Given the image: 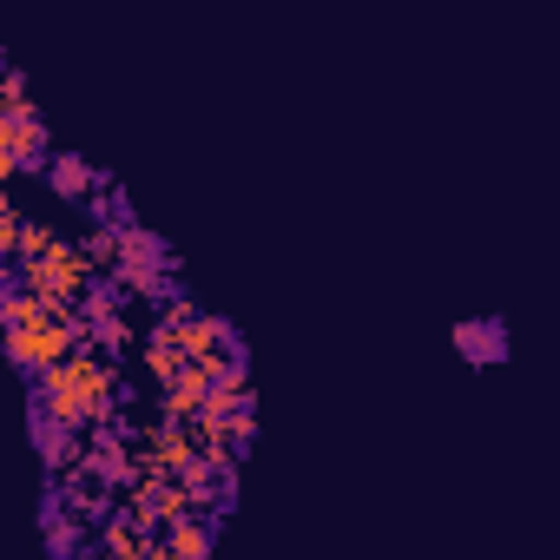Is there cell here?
<instances>
[{
    "instance_id": "obj_8",
    "label": "cell",
    "mask_w": 560,
    "mask_h": 560,
    "mask_svg": "<svg viewBox=\"0 0 560 560\" xmlns=\"http://www.w3.org/2000/svg\"><path fill=\"white\" fill-rule=\"evenodd\" d=\"M86 475H106V481H126L132 468H126V448L113 442V435H100L93 442V462H86Z\"/></svg>"
},
{
    "instance_id": "obj_6",
    "label": "cell",
    "mask_w": 560,
    "mask_h": 560,
    "mask_svg": "<svg viewBox=\"0 0 560 560\" xmlns=\"http://www.w3.org/2000/svg\"><path fill=\"white\" fill-rule=\"evenodd\" d=\"M113 270H119V284H132V291H145V298L165 291V264H159V244H152L145 231H119V257H113Z\"/></svg>"
},
{
    "instance_id": "obj_2",
    "label": "cell",
    "mask_w": 560,
    "mask_h": 560,
    "mask_svg": "<svg viewBox=\"0 0 560 560\" xmlns=\"http://www.w3.org/2000/svg\"><path fill=\"white\" fill-rule=\"evenodd\" d=\"M106 409H113V363H100L93 350L67 357L60 370H47L34 383V416L54 422V429H73V435L80 429H100Z\"/></svg>"
},
{
    "instance_id": "obj_12",
    "label": "cell",
    "mask_w": 560,
    "mask_h": 560,
    "mask_svg": "<svg viewBox=\"0 0 560 560\" xmlns=\"http://www.w3.org/2000/svg\"><path fill=\"white\" fill-rule=\"evenodd\" d=\"M0 93H8V106H27V80H21V67H8V86H0Z\"/></svg>"
},
{
    "instance_id": "obj_7",
    "label": "cell",
    "mask_w": 560,
    "mask_h": 560,
    "mask_svg": "<svg viewBox=\"0 0 560 560\" xmlns=\"http://www.w3.org/2000/svg\"><path fill=\"white\" fill-rule=\"evenodd\" d=\"M159 540H165L178 560H205V553H211V527H205L198 514H191V521H178V527H172V534H159Z\"/></svg>"
},
{
    "instance_id": "obj_9",
    "label": "cell",
    "mask_w": 560,
    "mask_h": 560,
    "mask_svg": "<svg viewBox=\"0 0 560 560\" xmlns=\"http://www.w3.org/2000/svg\"><path fill=\"white\" fill-rule=\"evenodd\" d=\"M34 422H40V416H34ZM40 455H47V468H67V462H73V429L40 422Z\"/></svg>"
},
{
    "instance_id": "obj_1",
    "label": "cell",
    "mask_w": 560,
    "mask_h": 560,
    "mask_svg": "<svg viewBox=\"0 0 560 560\" xmlns=\"http://www.w3.org/2000/svg\"><path fill=\"white\" fill-rule=\"evenodd\" d=\"M80 337H86V324L73 311H54L34 291L8 284V357H14V370H27L40 383L47 370H60L67 357H80Z\"/></svg>"
},
{
    "instance_id": "obj_5",
    "label": "cell",
    "mask_w": 560,
    "mask_h": 560,
    "mask_svg": "<svg viewBox=\"0 0 560 560\" xmlns=\"http://www.w3.org/2000/svg\"><path fill=\"white\" fill-rule=\"evenodd\" d=\"M47 159V126H40V113L34 106H8L0 113V172H34Z\"/></svg>"
},
{
    "instance_id": "obj_11",
    "label": "cell",
    "mask_w": 560,
    "mask_h": 560,
    "mask_svg": "<svg viewBox=\"0 0 560 560\" xmlns=\"http://www.w3.org/2000/svg\"><path fill=\"white\" fill-rule=\"evenodd\" d=\"M455 343H462L468 357H494V330H455Z\"/></svg>"
},
{
    "instance_id": "obj_4",
    "label": "cell",
    "mask_w": 560,
    "mask_h": 560,
    "mask_svg": "<svg viewBox=\"0 0 560 560\" xmlns=\"http://www.w3.org/2000/svg\"><path fill=\"white\" fill-rule=\"evenodd\" d=\"M191 508H198V494L172 475H139V488H132V521L145 534H172L178 521H191Z\"/></svg>"
},
{
    "instance_id": "obj_3",
    "label": "cell",
    "mask_w": 560,
    "mask_h": 560,
    "mask_svg": "<svg viewBox=\"0 0 560 560\" xmlns=\"http://www.w3.org/2000/svg\"><path fill=\"white\" fill-rule=\"evenodd\" d=\"M93 257H86V244H54V250H40L34 264H21L14 270V284L21 291H34L40 304H54V311H73V304H86L93 298Z\"/></svg>"
},
{
    "instance_id": "obj_10",
    "label": "cell",
    "mask_w": 560,
    "mask_h": 560,
    "mask_svg": "<svg viewBox=\"0 0 560 560\" xmlns=\"http://www.w3.org/2000/svg\"><path fill=\"white\" fill-rule=\"evenodd\" d=\"M54 185H60V191H67V198H80V191H86V185H93V172H86V165H80V159H54Z\"/></svg>"
}]
</instances>
